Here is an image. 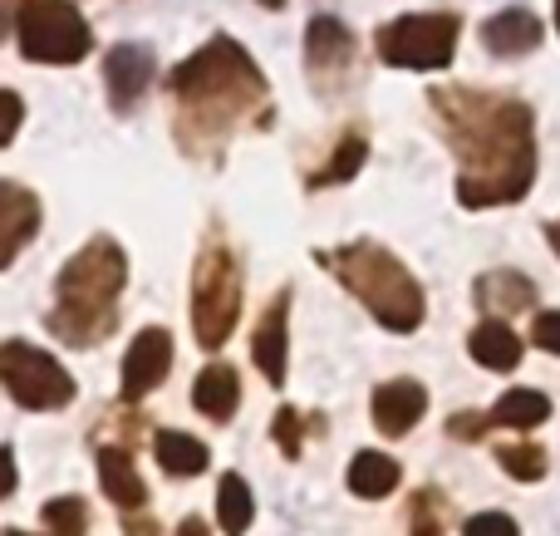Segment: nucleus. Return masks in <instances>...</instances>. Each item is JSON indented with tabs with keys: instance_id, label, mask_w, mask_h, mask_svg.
<instances>
[{
	"instance_id": "nucleus-17",
	"label": "nucleus",
	"mask_w": 560,
	"mask_h": 536,
	"mask_svg": "<svg viewBox=\"0 0 560 536\" xmlns=\"http://www.w3.org/2000/svg\"><path fill=\"white\" fill-rule=\"evenodd\" d=\"M472 295L487 315H522L536 305V286L526 281L522 271H487L482 281L472 286Z\"/></svg>"
},
{
	"instance_id": "nucleus-31",
	"label": "nucleus",
	"mask_w": 560,
	"mask_h": 536,
	"mask_svg": "<svg viewBox=\"0 0 560 536\" xmlns=\"http://www.w3.org/2000/svg\"><path fill=\"white\" fill-rule=\"evenodd\" d=\"M5 108H10V128H5V133H0V138H5V143H10V138L20 133V118H25V108H20V94H15V89H5Z\"/></svg>"
},
{
	"instance_id": "nucleus-6",
	"label": "nucleus",
	"mask_w": 560,
	"mask_h": 536,
	"mask_svg": "<svg viewBox=\"0 0 560 536\" xmlns=\"http://www.w3.org/2000/svg\"><path fill=\"white\" fill-rule=\"evenodd\" d=\"M15 45L30 65H79L94 49V30L69 0H25L15 10Z\"/></svg>"
},
{
	"instance_id": "nucleus-33",
	"label": "nucleus",
	"mask_w": 560,
	"mask_h": 536,
	"mask_svg": "<svg viewBox=\"0 0 560 536\" xmlns=\"http://www.w3.org/2000/svg\"><path fill=\"white\" fill-rule=\"evenodd\" d=\"M546 242H551L556 252H560V222H551V226H546Z\"/></svg>"
},
{
	"instance_id": "nucleus-19",
	"label": "nucleus",
	"mask_w": 560,
	"mask_h": 536,
	"mask_svg": "<svg viewBox=\"0 0 560 536\" xmlns=\"http://www.w3.org/2000/svg\"><path fill=\"white\" fill-rule=\"evenodd\" d=\"M153 458H158V468H163L167 478H197V473L212 463V453H207V443L192 439V433L158 429L153 433Z\"/></svg>"
},
{
	"instance_id": "nucleus-26",
	"label": "nucleus",
	"mask_w": 560,
	"mask_h": 536,
	"mask_svg": "<svg viewBox=\"0 0 560 536\" xmlns=\"http://www.w3.org/2000/svg\"><path fill=\"white\" fill-rule=\"evenodd\" d=\"M45 527L55 536H84L89 532V508L79 498H55L45 502Z\"/></svg>"
},
{
	"instance_id": "nucleus-8",
	"label": "nucleus",
	"mask_w": 560,
	"mask_h": 536,
	"mask_svg": "<svg viewBox=\"0 0 560 536\" xmlns=\"http://www.w3.org/2000/svg\"><path fill=\"white\" fill-rule=\"evenodd\" d=\"M0 380H5L10 399L20 404V409H65L69 399H74V380H69V370L55 360V354L35 350V345L25 340H5L0 345Z\"/></svg>"
},
{
	"instance_id": "nucleus-16",
	"label": "nucleus",
	"mask_w": 560,
	"mask_h": 536,
	"mask_svg": "<svg viewBox=\"0 0 560 536\" xmlns=\"http://www.w3.org/2000/svg\"><path fill=\"white\" fill-rule=\"evenodd\" d=\"M98 482H104L108 502H114L118 512H138L148 502V488L133 468V453H128L124 443H104V448H98Z\"/></svg>"
},
{
	"instance_id": "nucleus-3",
	"label": "nucleus",
	"mask_w": 560,
	"mask_h": 536,
	"mask_svg": "<svg viewBox=\"0 0 560 536\" xmlns=\"http://www.w3.org/2000/svg\"><path fill=\"white\" fill-rule=\"evenodd\" d=\"M124 281H128V261L114 236H94L79 256H69L55 281V311H49L55 340L74 345V350H89V345L104 340L118 321Z\"/></svg>"
},
{
	"instance_id": "nucleus-21",
	"label": "nucleus",
	"mask_w": 560,
	"mask_h": 536,
	"mask_svg": "<svg viewBox=\"0 0 560 536\" xmlns=\"http://www.w3.org/2000/svg\"><path fill=\"white\" fill-rule=\"evenodd\" d=\"M349 492L354 498H364V502H378V498H388V492L398 488V478H404V468H398L388 453H378V448H364V453H354V463H349Z\"/></svg>"
},
{
	"instance_id": "nucleus-13",
	"label": "nucleus",
	"mask_w": 560,
	"mask_h": 536,
	"mask_svg": "<svg viewBox=\"0 0 560 536\" xmlns=\"http://www.w3.org/2000/svg\"><path fill=\"white\" fill-rule=\"evenodd\" d=\"M285 340H290V291H276V301L261 311V325L252 335V360L276 389L285 384Z\"/></svg>"
},
{
	"instance_id": "nucleus-29",
	"label": "nucleus",
	"mask_w": 560,
	"mask_h": 536,
	"mask_svg": "<svg viewBox=\"0 0 560 536\" xmlns=\"http://www.w3.org/2000/svg\"><path fill=\"white\" fill-rule=\"evenodd\" d=\"M463 536H522V527H516L506 512H477L463 527Z\"/></svg>"
},
{
	"instance_id": "nucleus-25",
	"label": "nucleus",
	"mask_w": 560,
	"mask_h": 536,
	"mask_svg": "<svg viewBox=\"0 0 560 536\" xmlns=\"http://www.w3.org/2000/svg\"><path fill=\"white\" fill-rule=\"evenodd\" d=\"M497 463H502V473H512V478H522V482L546 478V448L541 443H506V448H497Z\"/></svg>"
},
{
	"instance_id": "nucleus-7",
	"label": "nucleus",
	"mask_w": 560,
	"mask_h": 536,
	"mask_svg": "<svg viewBox=\"0 0 560 536\" xmlns=\"http://www.w3.org/2000/svg\"><path fill=\"white\" fill-rule=\"evenodd\" d=\"M463 39V20L453 10H413L378 30V59L394 69H447Z\"/></svg>"
},
{
	"instance_id": "nucleus-10",
	"label": "nucleus",
	"mask_w": 560,
	"mask_h": 536,
	"mask_svg": "<svg viewBox=\"0 0 560 536\" xmlns=\"http://www.w3.org/2000/svg\"><path fill=\"white\" fill-rule=\"evenodd\" d=\"M104 79H108V104H114V114H133L158 79L153 49L148 45H114L104 59Z\"/></svg>"
},
{
	"instance_id": "nucleus-20",
	"label": "nucleus",
	"mask_w": 560,
	"mask_h": 536,
	"mask_svg": "<svg viewBox=\"0 0 560 536\" xmlns=\"http://www.w3.org/2000/svg\"><path fill=\"white\" fill-rule=\"evenodd\" d=\"M467 350H472V360L482 364V370H516V360H522V335H516L502 315H492V321H482L472 330Z\"/></svg>"
},
{
	"instance_id": "nucleus-11",
	"label": "nucleus",
	"mask_w": 560,
	"mask_h": 536,
	"mask_svg": "<svg viewBox=\"0 0 560 536\" xmlns=\"http://www.w3.org/2000/svg\"><path fill=\"white\" fill-rule=\"evenodd\" d=\"M173 370V335L163 325H148L124 354V404H138L158 389Z\"/></svg>"
},
{
	"instance_id": "nucleus-27",
	"label": "nucleus",
	"mask_w": 560,
	"mask_h": 536,
	"mask_svg": "<svg viewBox=\"0 0 560 536\" xmlns=\"http://www.w3.org/2000/svg\"><path fill=\"white\" fill-rule=\"evenodd\" d=\"M413 536H443V498L433 492L413 498Z\"/></svg>"
},
{
	"instance_id": "nucleus-15",
	"label": "nucleus",
	"mask_w": 560,
	"mask_h": 536,
	"mask_svg": "<svg viewBox=\"0 0 560 536\" xmlns=\"http://www.w3.org/2000/svg\"><path fill=\"white\" fill-rule=\"evenodd\" d=\"M546 39V25L532 15V10H497L492 20L482 25V45L492 49V55H502V59H516V55H532L536 45Z\"/></svg>"
},
{
	"instance_id": "nucleus-2",
	"label": "nucleus",
	"mask_w": 560,
	"mask_h": 536,
	"mask_svg": "<svg viewBox=\"0 0 560 536\" xmlns=\"http://www.w3.org/2000/svg\"><path fill=\"white\" fill-rule=\"evenodd\" d=\"M167 89H173L177 104V143L192 158H212L246 118L271 124L266 74L232 35H212L192 59H183L167 79Z\"/></svg>"
},
{
	"instance_id": "nucleus-34",
	"label": "nucleus",
	"mask_w": 560,
	"mask_h": 536,
	"mask_svg": "<svg viewBox=\"0 0 560 536\" xmlns=\"http://www.w3.org/2000/svg\"><path fill=\"white\" fill-rule=\"evenodd\" d=\"M556 30H560V0H556Z\"/></svg>"
},
{
	"instance_id": "nucleus-24",
	"label": "nucleus",
	"mask_w": 560,
	"mask_h": 536,
	"mask_svg": "<svg viewBox=\"0 0 560 536\" xmlns=\"http://www.w3.org/2000/svg\"><path fill=\"white\" fill-rule=\"evenodd\" d=\"M217 517H222V532L226 536H242L246 527H252V517H256L252 488H246L236 473H226L222 488H217Z\"/></svg>"
},
{
	"instance_id": "nucleus-30",
	"label": "nucleus",
	"mask_w": 560,
	"mask_h": 536,
	"mask_svg": "<svg viewBox=\"0 0 560 536\" xmlns=\"http://www.w3.org/2000/svg\"><path fill=\"white\" fill-rule=\"evenodd\" d=\"M532 340H536V350L560 354V311H541V315H536Z\"/></svg>"
},
{
	"instance_id": "nucleus-32",
	"label": "nucleus",
	"mask_w": 560,
	"mask_h": 536,
	"mask_svg": "<svg viewBox=\"0 0 560 536\" xmlns=\"http://www.w3.org/2000/svg\"><path fill=\"white\" fill-rule=\"evenodd\" d=\"M177 536H212V532H207V522H202V517H183Z\"/></svg>"
},
{
	"instance_id": "nucleus-14",
	"label": "nucleus",
	"mask_w": 560,
	"mask_h": 536,
	"mask_svg": "<svg viewBox=\"0 0 560 536\" xmlns=\"http://www.w3.org/2000/svg\"><path fill=\"white\" fill-rule=\"evenodd\" d=\"M0 266H10L20 252H25V242L39 232V197L25 193L20 183H5L0 187Z\"/></svg>"
},
{
	"instance_id": "nucleus-5",
	"label": "nucleus",
	"mask_w": 560,
	"mask_h": 536,
	"mask_svg": "<svg viewBox=\"0 0 560 536\" xmlns=\"http://www.w3.org/2000/svg\"><path fill=\"white\" fill-rule=\"evenodd\" d=\"M242 315V261L232 246L212 242L192 266V335L202 350H222Z\"/></svg>"
},
{
	"instance_id": "nucleus-1",
	"label": "nucleus",
	"mask_w": 560,
	"mask_h": 536,
	"mask_svg": "<svg viewBox=\"0 0 560 536\" xmlns=\"http://www.w3.org/2000/svg\"><path fill=\"white\" fill-rule=\"evenodd\" d=\"M428 108L443 124L447 148L463 163L457 202L482 207L522 202L536 183V118L522 98L492 89L443 84L428 94Z\"/></svg>"
},
{
	"instance_id": "nucleus-12",
	"label": "nucleus",
	"mask_w": 560,
	"mask_h": 536,
	"mask_svg": "<svg viewBox=\"0 0 560 536\" xmlns=\"http://www.w3.org/2000/svg\"><path fill=\"white\" fill-rule=\"evenodd\" d=\"M423 409H428V394L418 380H388L374 389V429L384 433V439L413 433L418 419H423Z\"/></svg>"
},
{
	"instance_id": "nucleus-9",
	"label": "nucleus",
	"mask_w": 560,
	"mask_h": 536,
	"mask_svg": "<svg viewBox=\"0 0 560 536\" xmlns=\"http://www.w3.org/2000/svg\"><path fill=\"white\" fill-rule=\"evenodd\" d=\"M354 55H359V39L349 35L345 20L335 15H315L305 25V69L325 94L345 89V79L354 74Z\"/></svg>"
},
{
	"instance_id": "nucleus-22",
	"label": "nucleus",
	"mask_w": 560,
	"mask_h": 536,
	"mask_svg": "<svg viewBox=\"0 0 560 536\" xmlns=\"http://www.w3.org/2000/svg\"><path fill=\"white\" fill-rule=\"evenodd\" d=\"M364 158H369V138L359 133V128H349L345 138H339V148L325 158V163L310 173V187H335V183H349V177L364 167Z\"/></svg>"
},
{
	"instance_id": "nucleus-18",
	"label": "nucleus",
	"mask_w": 560,
	"mask_h": 536,
	"mask_svg": "<svg viewBox=\"0 0 560 536\" xmlns=\"http://www.w3.org/2000/svg\"><path fill=\"white\" fill-rule=\"evenodd\" d=\"M192 404L207 413L212 423H226L236 413V404H242V380H236L232 364H207L202 374H197L192 384Z\"/></svg>"
},
{
	"instance_id": "nucleus-28",
	"label": "nucleus",
	"mask_w": 560,
	"mask_h": 536,
	"mask_svg": "<svg viewBox=\"0 0 560 536\" xmlns=\"http://www.w3.org/2000/svg\"><path fill=\"white\" fill-rule=\"evenodd\" d=\"M271 433H276V443H280V453H285V458H300V433H305V419H300L295 409H280L276 423H271Z\"/></svg>"
},
{
	"instance_id": "nucleus-23",
	"label": "nucleus",
	"mask_w": 560,
	"mask_h": 536,
	"mask_svg": "<svg viewBox=\"0 0 560 536\" xmlns=\"http://www.w3.org/2000/svg\"><path fill=\"white\" fill-rule=\"evenodd\" d=\"M546 419H551V399L536 389H506L492 409V423H502V429H536Z\"/></svg>"
},
{
	"instance_id": "nucleus-4",
	"label": "nucleus",
	"mask_w": 560,
	"mask_h": 536,
	"mask_svg": "<svg viewBox=\"0 0 560 536\" xmlns=\"http://www.w3.org/2000/svg\"><path fill=\"white\" fill-rule=\"evenodd\" d=\"M325 266L374 311V321L394 335H413L428 315V301L418 291V281L408 276V266L398 256H388L374 242H354V246H335L325 256Z\"/></svg>"
}]
</instances>
